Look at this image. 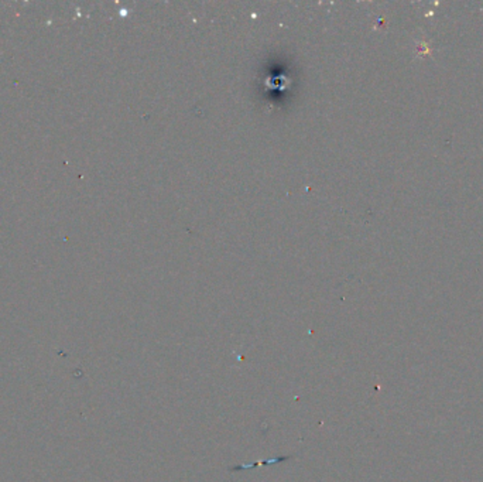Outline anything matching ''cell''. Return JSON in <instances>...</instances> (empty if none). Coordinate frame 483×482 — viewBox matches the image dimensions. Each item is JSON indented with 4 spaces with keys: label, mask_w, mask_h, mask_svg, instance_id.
I'll list each match as a JSON object with an SVG mask.
<instances>
[{
    "label": "cell",
    "mask_w": 483,
    "mask_h": 482,
    "mask_svg": "<svg viewBox=\"0 0 483 482\" xmlns=\"http://www.w3.org/2000/svg\"><path fill=\"white\" fill-rule=\"evenodd\" d=\"M290 457H279V458H271V460H267V461H260V462H253V464H246V465H238L235 467V471L238 469H246V468H253V467H257V465H263V464H273V462H280V461H284V460H288Z\"/></svg>",
    "instance_id": "6da1fadb"
}]
</instances>
